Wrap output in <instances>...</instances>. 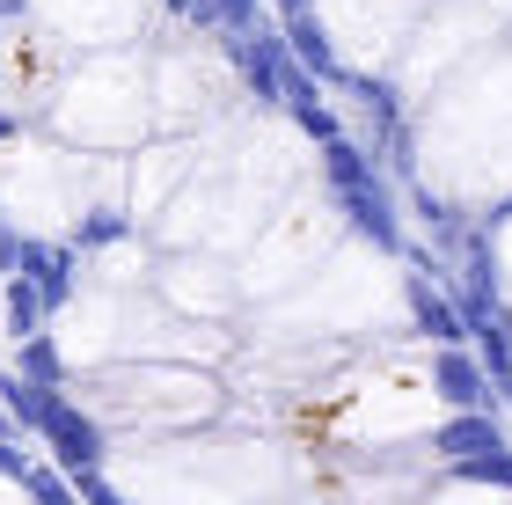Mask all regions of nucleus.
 Instances as JSON below:
<instances>
[{"mask_svg":"<svg viewBox=\"0 0 512 505\" xmlns=\"http://www.w3.org/2000/svg\"><path fill=\"white\" fill-rule=\"evenodd\" d=\"M15 140V118H8V110H0V147H8Z\"/></svg>","mask_w":512,"mask_h":505,"instance_id":"obj_21","label":"nucleus"},{"mask_svg":"<svg viewBox=\"0 0 512 505\" xmlns=\"http://www.w3.org/2000/svg\"><path fill=\"white\" fill-rule=\"evenodd\" d=\"M52 388H37V381H22V374H0V418H15L22 432H37V410Z\"/></svg>","mask_w":512,"mask_h":505,"instance_id":"obj_12","label":"nucleus"},{"mask_svg":"<svg viewBox=\"0 0 512 505\" xmlns=\"http://www.w3.org/2000/svg\"><path fill=\"white\" fill-rule=\"evenodd\" d=\"M15 374H22V381H37V388H66V366H59L52 330H37V337H22V344H15Z\"/></svg>","mask_w":512,"mask_h":505,"instance_id":"obj_11","label":"nucleus"},{"mask_svg":"<svg viewBox=\"0 0 512 505\" xmlns=\"http://www.w3.org/2000/svg\"><path fill=\"white\" fill-rule=\"evenodd\" d=\"M0 227H8V205H0Z\"/></svg>","mask_w":512,"mask_h":505,"instance_id":"obj_23","label":"nucleus"},{"mask_svg":"<svg viewBox=\"0 0 512 505\" xmlns=\"http://www.w3.org/2000/svg\"><path fill=\"white\" fill-rule=\"evenodd\" d=\"M337 205H344V220H352L374 249H388V257H403V249H410V242H403V213H395V191H388L381 169L366 176V183H344Z\"/></svg>","mask_w":512,"mask_h":505,"instance_id":"obj_2","label":"nucleus"},{"mask_svg":"<svg viewBox=\"0 0 512 505\" xmlns=\"http://www.w3.org/2000/svg\"><path fill=\"white\" fill-rule=\"evenodd\" d=\"M278 15H315V0H278Z\"/></svg>","mask_w":512,"mask_h":505,"instance_id":"obj_20","label":"nucleus"},{"mask_svg":"<svg viewBox=\"0 0 512 505\" xmlns=\"http://www.w3.org/2000/svg\"><path fill=\"white\" fill-rule=\"evenodd\" d=\"M74 498H81V505H132V498H125L118 484H110L103 469H88V476H74Z\"/></svg>","mask_w":512,"mask_h":505,"instance_id":"obj_16","label":"nucleus"},{"mask_svg":"<svg viewBox=\"0 0 512 505\" xmlns=\"http://www.w3.org/2000/svg\"><path fill=\"white\" fill-rule=\"evenodd\" d=\"M37 440L52 447V462H59V476L74 484V476H88V469H103V425L88 418V410L74 403V396H44V410H37Z\"/></svg>","mask_w":512,"mask_h":505,"instance_id":"obj_1","label":"nucleus"},{"mask_svg":"<svg viewBox=\"0 0 512 505\" xmlns=\"http://www.w3.org/2000/svg\"><path fill=\"white\" fill-rule=\"evenodd\" d=\"M125 235H132V213H125V205H88V213L74 220V235H66V249L81 257V249H110V242H125Z\"/></svg>","mask_w":512,"mask_h":505,"instance_id":"obj_10","label":"nucleus"},{"mask_svg":"<svg viewBox=\"0 0 512 505\" xmlns=\"http://www.w3.org/2000/svg\"><path fill=\"white\" fill-rule=\"evenodd\" d=\"M22 8H30V0H0V22H8V15H22Z\"/></svg>","mask_w":512,"mask_h":505,"instance_id":"obj_22","label":"nucleus"},{"mask_svg":"<svg viewBox=\"0 0 512 505\" xmlns=\"http://www.w3.org/2000/svg\"><path fill=\"white\" fill-rule=\"evenodd\" d=\"M0 301H8V330H15V344L44 330V301H37V286H30V279H22V271H15V279H8V293H0Z\"/></svg>","mask_w":512,"mask_h":505,"instance_id":"obj_13","label":"nucleus"},{"mask_svg":"<svg viewBox=\"0 0 512 505\" xmlns=\"http://www.w3.org/2000/svg\"><path fill=\"white\" fill-rule=\"evenodd\" d=\"M432 388H439V403H447V410H498L491 374H483L476 352H461V344H439V359H432Z\"/></svg>","mask_w":512,"mask_h":505,"instance_id":"obj_5","label":"nucleus"},{"mask_svg":"<svg viewBox=\"0 0 512 505\" xmlns=\"http://www.w3.org/2000/svg\"><path fill=\"white\" fill-rule=\"evenodd\" d=\"M22 279L37 286V301H44V315H59L66 301L81 293V257L66 242H37V235H22Z\"/></svg>","mask_w":512,"mask_h":505,"instance_id":"obj_3","label":"nucleus"},{"mask_svg":"<svg viewBox=\"0 0 512 505\" xmlns=\"http://www.w3.org/2000/svg\"><path fill=\"white\" fill-rule=\"evenodd\" d=\"M454 476H461V484H498V491H512V447H483V454H469V462H454Z\"/></svg>","mask_w":512,"mask_h":505,"instance_id":"obj_14","label":"nucleus"},{"mask_svg":"<svg viewBox=\"0 0 512 505\" xmlns=\"http://www.w3.org/2000/svg\"><path fill=\"white\" fill-rule=\"evenodd\" d=\"M30 498L37 505H74V484H66L59 469H30Z\"/></svg>","mask_w":512,"mask_h":505,"instance_id":"obj_17","label":"nucleus"},{"mask_svg":"<svg viewBox=\"0 0 512 505\" xmlns=\"http://www.w3.org/2000/svg\"><path fill=\"white\" fill-rule=\"evenodd\" d=\"M15 432H22L15 418H0V476H15V484H30V469H37V462H30V454L15 447Z\"/></svg>","mask_w":512,"mask_h":505,"instance_id":"obj_15","label":"nucleus"},{"mask_svg":"<svg viewBox=\"0 0 512 505\" xmlns=\"http://www.w3.org/2000/svg\"><path fill=\"white\" fill-rule=\"evenodd\" d=\"M227 52H235V66H242V81H249V96L264 103V110H278V88H286V44H278V30H264L256 22L249 37H227Z\"/></svg>","mask_w":512,"mask_h":505,"instance_id":"obj_4","label":"nucleus"},{"mask_svg":"<svg viewBox=\"0 0 512 505\" xmlns=\"http://www.w3.org/2000/svg\"><path fill=\"white\" fill-rule=\"evenodd\" d=\"M403 293H410V323L425 330L432 344H461V337H469V330H461V308L447 301V293H432V286H425V271H410V286H403Z\"/></svg>","mask_w":512,"mask_h":505,"instance_id":"obj_9","label":"nucleus"},{"mask_svg":"<svg viewBox=\"0 0 512 505\" xmlns=\"http://www.w3.org/2000/svg\"><path fill=\"white\" fill-rule=\"evenodd\" d=\"M278 44H286V59H293L308 81H322V88H337V81H344V59H337V44H330V30H322L315 15H286Z\"/></svg>","mask_w":512,"mask_h":505,"instance_id":"obj_6","label":"nucleus"},{"mask_svg":"<svg viewBox=\"0 0 512 505\" xmlns=\"http://www.w3.org/2000/svg\"><path fill=\"white\" fill-rule=\"evenodd\" d=\"M278 110H293V125L308 132L315 147L344 140V118L330 110V96H322V81H308V74H300V66H286V88H278Z\"/></svg>","mask_w":512,"mask_h":505,"instance_id":"obj_7","label":"nucleus"},{"mask_svg":"<svg viewBox=\"0 0 512 505\" xmlns=\"http://www.w3.org/2000/svg\"><path fill=\"white\" fill-rule=\"evenodd\" d=\"M483 447H505L498 410H454V418L432 432V454H447V462H469V454H483Z\"/></svg>","mask_w":512,"mask_h":505,"instance_id":"obj_8","label":"nucleus"},{"mask_svg":"<svg viewBox=\"0 0 512 505\" xmlns=\"http://www.w3.org/2000/svg\"><path fill=\"white\" fill-rule=\"evenodd\" d=\"M169 8L191 22V30H220V0H169Z\"/></svg>","mask_w":512,"mask_h":505,"instance_id":"obj_18","label":"nucleus"},{"mask_svg":"<svg viewBox=\"0 0 512 505\" xmlns=\"http://www.w3.org/2000/svg\"><path fill=\"white\" fill-rule=\"evenodd\" d=\"M15 264H22V235H15V227H0V271L15 279Z\"/></svg>","mask_w":512,"mask_h":505,"instance_id":"obj_19","label":"nucleus"}]
</instances>
